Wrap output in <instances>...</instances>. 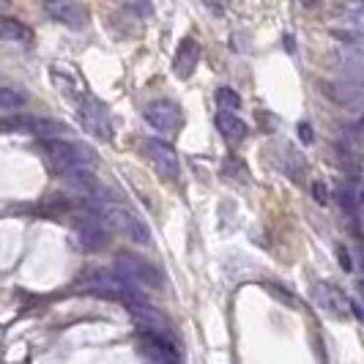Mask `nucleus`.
I'll return each mask as SVG.
<instances>
[{
	"mask_svg": "<svg viewBox=\"0 0 364 364\" xmlns=\"http://www.w3.org/2000/svg\"><path fill=\"white\" fill-rule=\"evenodd\" d=\"M312 192H315V200H318V203L328 200V189L323 186V183H312Z\"/></svg>",
	"mask_w": 364,
	"mask_h": 364,
	"instance_id": "nucleus-17",
	"label": "nucleus"
},
{
	"mask_svg": "<svg viewBox=\"0 0 364 364\" xmlns=\"http://www.w3.org/2000/svg\"><path fill=\"white\" fill-rule=\"evenodd\" d=\"M82 285H85V291L96 293V296L118 299V301H127V296L134 291L115 272H91L88 277H82Z\"/></svg>",
	"mask_w": 364,
	"mask_h": 364,
	"instance_id": "nucleus-7",
	"label": "nucleus"
},
{
	"mask_svg": "<svg viewBox=\"0 0 364 364\" xmlns=\"http://www.w3.org/2000/svg\"><path fill=\"white\" fill-rule=\"evenodd\" d=\"M115 274L132 288H162L164 282L162 272L151 260L134 255V252H121L115 257Z\"/></svg>",
	"mask_w": 364,
	"mask_h": 364,
	"instance_id": "nucleus-2",
	"label": "nucleus"
},
{
	"mask_svg": "<svg viewBox=\"0 0 364 364\" xmlns=\"http://www.w3.org/2000/svg\"><path fill=\"white\" fill-rule=\"evenodd\" d=\"M105 230H102V225L96 222V219H80L77 225H74V244L80 247V250H85V252H96V250H102L105 247Z\"/></svg>",
	"mask_w": 364,
	"mask_h": 364,
	"instance_id": "nucleus-10",
	"label": "nucleus"
},
{
	"mask_svg": "<svg viewBox=\"0 0 364 364\" xmlns=\"http://www.w3.org/2000/svg\"><path fill=\"white\" fill-rule=\"evenodd\" d=\"M25 105V96L14 88H3L0 85V112H9V109H19Z\"/></svg>",
	"mask_w": 364,
	"mask_h": 364,
	"instance_id": "nucleus-15",
	"label": "nucleus"
},
{
	"mask_svg": "<svg viewBox=\"0 0 364 364\" xmlns=\"http://www.w3.org/2000/svg\"><path fill=\"white\" fill-rule=\"evenodd\" d=\"M340 260H343V266H346L348 272H350V260H348V252H346V250H340Z\"/></svg>",
	"mask_w": 364,
	"mask_h": 364,
	"instance_id": "nucleus-19",
	"label": "nucleus"
},
{
	"mask_svg": "<svg viewBox=\"0 0 364 364\" xmlns=\"http://www.w3.org/2000/svg\"><path fill=\"white\" fill-rule=\"evenodd\" d=\"M143 151H146L148 162L156 167V173L162 176L164 181H176L178 178L181 164H178V154L173 151V146H167L164 140H156V137H148L143 143Z\"/></svg>",
	"mask_w": 364,
	"mask_h": 364,
	"instance_id": "nucleus-5",
	"label": "nucleus"
},
{
	"mask_svg": "<svg viewBox=\"0 0 364 364\" xmlns=\"http://www.w3.org/2000/svg\"><path fill=\"white\" fill-rule=\"evenodd\" d=\"M99 200V214L105 217V222H109L115 230H121L129 241L134 244H151V228L146 225V219L140 217L137 211H132L129 205H121V203L112 200Z\"/></svg>",
	"mask_w": 364,
	"mask_h": 364,
	"instance_id": "nucleus-1",
	"label": "nucleus"
},
{
	"mask_svg": "<svg viewBox=\"0 0 364 364\" xmlns=\"http://www.w3.org/2000/svg\"><path fill=\"white\" fill-rule=\"evenodd\" d=\"M143 118L156 132H178L183 127L181 107L176 102H170V99H154V102H148L146 109H143Z\"/></svg>",
	"mask_w": 364,
	"mask_h": 364,
	"instance_id": "nucleus-6",
	"label": "nucleus"
},
{
	"mask_svg": "<svg viewBox=\"0 0 364 364\" xmlns=\"http://www.w3.org/2000/svg\"><path fill=\"white\" fill-rule=\"evenodd\" d=\"M299 129H301V140H304V143H312V134H310L312 129H310V124H301Z\"/></svg>",
	"mask_w": 364,
	"mask_h": 364,
	"instance_id": "nucleus-18",
	"label": "nucleus"
},
{
	"mask_svg": "<svg viewBox=\"0 0 364 364\" xmlns=\"http://www.w3.org/2000/svg\"><path fill=\"white\" fill-rule=\"evenodd\" d=\"M315 301H318V307L328 315H334V318H346L348 312V299L343 291H337L331 282H318L315 285Z\"/></svg>",
	"mask_w": 364,
	"mask_h": 364,
	"instance_id": "nucleus-9",
	"label": "nucleus"
},
{
	"mask_svg": "<svg viewBox=\"0 0 364 364\" xmlns=\"http://www.w3.org/2000/svg\"><path fill=\"white\" fill-rule=\"evenodd\" d=\"M200 63V44L195 38H183L176 50V58H173V72L178 80H189L195 66Z\"/></svg>",
	"mask_w": 364,
	"mask_h": 364,
	"instance_id": "nucleus-11",
	"label": "nucleus"
},
{
	"mask_svg": "<svg viewBox=\"0 0 364 364\" xmlns=\"http://www.w3.org/2000/svg\"><path fill=\"white\" fill-rule=\"evenodd\" d=\"M11 127L22 129V132H28V134H38V137H55V140H58V134L66 132V127H60V124H55V121H47V118H19Z\"/></svg>",
	"mask_w": 364,
	"mask_h": 364,
	"instance_id": "nucleus-13",
	"label": "nucleus"
},
{
	"mask_svg": "<svg viewBox=\"0 0 364 364\" xmlns=\"http://www.w3.org/2000/svg\"><path fill=\"white\" fill-rule=\"evenodd\" d=\"M77 118H80L82 129H85V132H91L93 137H99V140H109V137H112V121H109V112L99 99L85 96V99L80 102V107H77Z\"/></svg>",
	"mask_w": 364,
	"mask_h": 364,
	"instance_id": "nucleus-4",
	"label": "nucleus"
},
{
	"mask_svg": "<svg viewBox=\"0 0 364 364\" xmlns=\"http://www.w3.org/2000/svg\"><path fill=\"white\" fill-rule=\"evenodd\" d=\"M217 107H219V112H236V109L241 107V96H238L233 88L222 85L217 91Z\"/></svg>",
	"mask_w": 364,
	"mask_h": 364,
	"instance_id": "nucleus-14",
	"label": "nucleus"
},
{
	"mask_svg": "<svg viewBox=\"0 0 364 364\" xmlns=\"http://www.w3.org/2000/svg\"><path fill=\"white\" fill-rule=\"evenodd\" d=\"M217 129L222 132V137L228 140V143H241L244 137H247V132H250V127L238 118L236 112H217Z\"/></svg>",
	"mask_w": 364,
	"mask_h": 364,
	"instance_id": "nucleus-12",
	"label": "nucleus"
},
{
	"mask_svg": "<svg viewBox=\"0 0 364 364\" xmlns=\"http://www.w3.org/2000/svg\"><path fill=\"white\" fill-rule=\"evenodd\" d=\"M44 11H47L55 22H60V25H66V28H72V31H82V28H85V22H88L85 9H82V6H77V3H66V0L47 3V6H44Z\"/></svg>",
	"mask_w": 364,
	"mask_h": 364,
	"instance_id": "nucleus-8",
	"label": "nucleus"
},
{
	"mask_svg": "<svg viewBox=\"0 0 364 364\" xmlns=\"http://www.w3.org/2000/svg\"><path fill=\"white\" fill-rule=\"evenodd\" d=\"M0 38H28V31L17 19H0Z\"/></svg>",
	"mask_w": 364,
	"mask_h": 364,
	"instance_id": "nucleus-16",
	"label": "nucleus"
},
{
	"mask_svg": "<svg viewBox=\"0 0 364 364\" xmlns=\"http://www.w3.org/2000/svg\"><path fill=\"white\" fill-rule=\"evenodd\" d=\"M47 154L63 173H88L93 164H96V156L88 146H80V143H72V140H50L47 143Z\"/></svg>",
	"mask_w": 364,
	"mask_h": 364,
	"instance_id": "nucleus-3",
	"label": "nucleus"
}]
</instances>
